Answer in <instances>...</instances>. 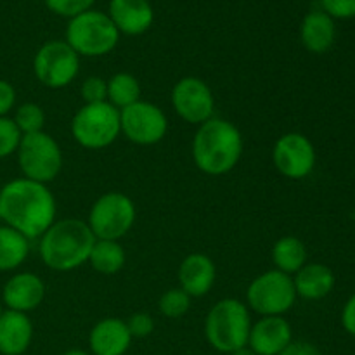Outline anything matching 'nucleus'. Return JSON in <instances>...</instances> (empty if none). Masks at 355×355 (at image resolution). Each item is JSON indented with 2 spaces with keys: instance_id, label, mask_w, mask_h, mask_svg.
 <instances>
[{
  "instance_id": "nucleus-1",
  "label": "nucleus",
  "mask_w": 355,
  "mask_h": 355,
  "mask_svg": "<svg viewBox=\"0 0 355 355\" xmlns=\"http://www.w3.org/2000/svg\"><path fill=\"white\" fill-rule=\"evenodd\" d=\"M55 198L49 186L14 179L0 189V218L26 239H37L55 222Z\"/></svg>"
},
{
  "instance_id": "nucleus-2",
  "label": "nucleus",
  "mask_w": 355,
  "mask_h": 355,
  "mask_svg": "<svg viewBox=\"0 0 355 355\" xmlns=\"http://www.w3.org/2000/svg\"><path fill=\"white\" fill-rule=\"evenodd\" d=\"M245 141L232 121L224 118H210L198 127L193 137L194 165L211 177L225 175L239 163Z\"/></svg>"
},
{
  "instance_id": "nucleus-3",
  "label": "nucleus",
  "mask_w": 355,
  "mask_h": 355,
  "mask_svg": "<svg viewBox=\"0 0 355 355\" xmlns=\"http://www.w3.org/2000/svg\"><path fill=\"white\" fill-rule=\"evenodd\" d=\"M96 243L87 222L78 218L55 220L40 236L38 253L45 267L58 272H68L89 262Z\"/></svg>"
},
{
  "instance_id": "nucleus-4",
  "label": "nucleus",
  "mask_w": 355,
  "mask_h": 355,
  "mask_svg": "<svg viewBox=\"0 0 355 355\" xmlns=\"http://www.w3.org/2000/svg\"><path fill=\"white\" fill-rule=\"evenodd\" d=\"M252 315L246 304L238 298L217 302L205 319V336L214 350L231 355L248 345Z\"/></svg>"
},
{
  "instance_id": "nucleus-5",
  "label": "nucleus",
  "mask_w": 355,
  "mask_h": 355,
  "mask_svg": "<svg viewBox=\"0 0 355 355\" xmlns=\"http://www.w3.org/2000/svg\"><path fill=\"white\" fill-rule=\"evenodd\" d=\"M120 31L106 12L85 10L71 17L66 26V44L83 58H101L114 51Z\"/></svg>"
},
{
  "instance_id": "nucleus-6",
  "label": "nucleus",
  "mask_w": 355,
  "mask_h": 355,
  "mask_svg": "<svg viewBox=\"0 0 355 355\" xmlns=\"http://www.w3.org/2000/svg\"><path fill=\"white\" fill-rule=\"evenodd\" d=\"M75 142L90 151H99L113 144L121 135L120 111L110 103L83 104L71 118Z\"/></svg>"
},
{
  "instance_id": "nucleus-7",
  "label": "nucleus",
  "mask_w": 355,
  "mask_h": 355,
  "mask_svg": "<svg viewBox=\"0 0 355 355\" xmlns=\"http://www.w3.org/2000/svg\"><path fill=\"white\" fill-rule=\"evenodd\" d=\"M16 155L17 165L24 179L45 184V186L58 179L62 170V163H64L61 146L44 130L23 135Z\"/></svg>"
},
{
  "instance_id": "nucleus-8",
  "label": "nucleus",
  "mask_w": 355,
  "mask_h": 355,
  "mask_svg": "<svg viewBox=\"0 0 355 355\" xmlns=\"http://www.w3.org/2000/svg\"><path fill=\"white\" fill-rule=\"evenodd\" d=\"M135 217H137V210L132 198L118 191H111L94 201L87 225L96 239L120 241L132 231Z\"/></svg>"
},
{
  "instance_id": "nucleus-9",
  "label": "nucleus",
  "mask_w": 355,
  "mask_h": 355,
  "mask_svg": "<svg viewBox=\"0 0 355 355\" xmlns=\"http://www.w3.org/2000/svg\"><path fill=\"white\" fill-rule=\"evenodd\" d=\"M293 277L272 269L260 274L246 290V307L262 318L284 315L297 302Z\"/></svg>"
},
{
  "instance_id": "nucleus-10",
  "label": "nucleus",
  "mask_w": 355,
  "mask_h": 355,
  "mask_svg": "<svg viewBox=\"0 0 355 355\" xmlns=\"http://www.w3.org/2000/svg\"><path fill=\"white\" fill-rule=\"evenodd\" d=\"M80 71V55L66 40L45 42L33 58L35 78L47 89H64Z\"/></svg>"
},
{
  "instance_id": "nucleus-11",
  "label": "nucleus",
  "mask_w": 355,
  "mask_h": 355,
  "mask_svg": "<svg viewBox=\"0 0 355 355\" xmlns=\"http://www.w3.org/2000/svg\"><path fill=\"white\" fill-rule=\"evenodd\" d=\"M121 134L137 146H155L168 132V118L163 110L148 101H137L120 111Z\"/></svg>"
},
{
  "instance_id": "nucleus-12",
  "label": "nucleus",
  "mask_w": 355,
  "mask_h": 355,
  "mask_svg": "<svg viewBox=\"0 0 355 355\" xmlns=\"http://www.w3.org/2000/svg\"><path fill=\"white\" fill-rule=\"evenodd\" d=\"M170 103L175 113L187 123L200 127L214 118L215 97L207 82L198 76H184L173 85Z\"/></svg>"
},
{
  "instance_id": "nucleus-13",
  "label": "nucleus",
  "mask_w": 355,
  "mask_h": 355,
  "mask_svg": "<svg viewBox=\"0 0 355 355\" xmlns=\"http://www.w3.org/2000/svg\"><path fill=\"white\" fill-rule=\"evenodd\" d=\"M272 162L277 172L291 180H302L315 166V148L307 135L288 132L281 135L272 149Z\"/></svg>"
},
{
  "instance_id": "nucleus-14",
  "label": "nucleus",
  "mask_w": 355,
  "mask_h": 355,
  "mask_svg": "<svg viewBox=\"0 0 355 355\" xmlns=\"http://www.w3.org/2000/svg\"><path fill=\"white\" fill-rule=\"evenodd\" d=\"M293 342V329L283 315L260 318L252 324L248 347L257 355H279Z\"/></svg>"
},
{
  "instance_id": "nucleus-15",
  "label": "nucleus",
  "mask_w": 355,
  "mask_h": 355,
  "mask_svg": "<svg viewBox=\"0 0 355 355\" xmlns=\"http://www.w3.org/2000/svg\"><path fill=\"white\" fill-rule=\"evenodd\" d=\"M45 298V283L33 272L14 274L2 290V304L7 311L28 314L42 305Z\"/></svg>"
},
{
  "instance_id": "nucleus-16",
  "label": "nucleus",
  "mask_w": 355,
  "mask_h": 355,
  "mask_svg": "<svg viewBox=\"0 0 355 355\" xmlns=\"http://www.w3.org/2000/svg\"><path fill=\"white\" fill-rule=\"evenodd\" d=\"M177 277L180 290L186 291L191 298H200L210 293L214 288L217 281V267L205 253H191L180 262Z\"/></svg>"
},
{
  "instance_id": "nucleus-17",
  "label": "nucleus",
  "mask_w": 355,
  "mask_h": 355,
  "mask_svg": "<svg viewBox=\"0 0 355 355\" xmlns=\"http://www.w3.org/2000/svg\"><path fill=\"white\" fill-rule=\"evenodd\" d=\"M132 340L127 321L118 318L101 319L89 333L90 355H125Z\"/></svg>"
},
{
  "instance_id": "nucleus-18",
  "label": "nucleus",
  "mask_w": 355,
  "mask_h": 355,
  "mask_svg": "<svg viewBox=\"0 0 355 355\" xmlns=\"http://www.w3.org/2000/svg\"><path fill=\"white\" fill-rule=\"evenodd\" d=\"M107 16L120 33L135 37L151 28L155 10L148 0H111Z\"/></svg>"
},
{
  "instance_id": "nucleus-19",
  "label": "nucleus",
  "mask_w": 355,
  "mask_h": 355,
  "mask_svg": "<svg viewBox=\"0 0 355 355\" xmlns=\"http://www.w3.org/2000/svg\"><path fill=\"white\" fill-rule=\"evenodd\" d=\"M33 340V322L28 314L3 311L0 315V354L23 355Z\"/></svg>"
},
{
  "instance_id": "nucleus-20",
  "label": "nucleus",
  "mask_w": 355,
  "mask_h": 355,
  "mask_svg": "<svg viewBox=\"0 0 355 355\" xmlns=\"http://www.w3.org/2000/svg\"><path fill=\"white\" fill-rule=\"evenodd\" d=\"M335 21L324 10H312L304 17L300 38L304 47L312 54H324L335 44Z\"/></svg>"
},
{
  "instance_id": "nucleus-21",
  "label": "nucleus",
  "mask_w": 355,
  "mask_h": 355,
  "mask_svg": "<svg viewBox=\"0 0 355 355\" xmlns=\"http://www.w3.org/2000/svg\"><path fill=\"white\" fill-rule=\"evenodd\" d=\"M297 297L304 300H321L335 288V274L324 263H305L293 276Z\"/></svg>"
},
{
  "instance_id": "nucleus-22",
  "label": "nucleus",
  "mask_w": 355,
  "mask_h": 355,
  "mask_svg": "<svg viewBox=\"0 0 355 355\" xmlns=\"http://www.w3.org/2000/svg\"><path fill=\"white\" fill-rule=\"evenodd\" d=\"M272 262L276 270L288 274H297L307 263V248L304 241L295 236H283L272 246Z\"/></svg>"
},
{
  "instance_id": "nucleus-23",
  "label": "nucleus",
  "mask_w": 355,
  "mask_h": 355,
  "mask_svg": "<svg viewBox=\"0 0 355 355\" xmlns=\"http://www.w3.org/2000/svg\"><path fill=\"white\" fill-rule=\"evenodd\" d=\"M125 262H127V255H125V250L120 241L96 239L92 252H90L89 263L97 274L114 276L123 269Z\"/></svg>"
},
{
  "instance_id": "nucleus-24",
  "label": "nucleus",
  "mask_w": 355,
  "mask_h": 355,
  "mask_svg": "<svg viewBox=\"0 0 355 355\" xmlns=\"http://www.w3.org/2000/svg\"><path fill=\"white\" fill-rule=\"evenodd\" d=\"M30 253V239L9 225H0V272L23 266Z\"/></svg>"
},
{
  "instance_id": "nucleus-25",
  "label": "nucleus",
  "mask_w": 355,
  "mask_h": 355,
  "mask_svg": "<svg viewBox=\"0 0 355 355\" xmlns=\"http://www.w3.org/2000/svg\"><path fill=\"white\" fill-rule=\"evenodd\" d=\"M141 83L130 73L120 71L107 80V103L118 111L141 101Z\"/></svg>"
},
{
  "instance_id": "nucleus-26",
  "label": "nucleus",
  "mask_w": 355,
  "mask_h": 355,
  "mask_svg": "<svg viewBox=\"0 0 355 355\" xmlns=\"http://www.w3.org/2000/svg\"><path fill=\"white\" fill-rule=\"evenodd\" d=\"M12 120L23 135L37 134L45 127V111L37 103H24L17 106Z\"/></svg>"
},
{
  "instance_id": "nucleus-27",
  "label": "nucleus",
  "mask_w": 355,
  "mask_h": 355,
  "mask_svg": "<svg viewBox=\"0 0 355 355\" xmlns=\"http://www.w3.org/2000/svg\"><path fill=\"white\" fill-rule=\"evenodd\" d=\"M191 297L180 288H172L165 291L158 300V311L168 319H179L189 312Z\"/></svg>"
},
{
  "instance_id": "nucleus-28",
  "label": "nucleus",
  "mask_w": 355,
  "mask_h": 355,
  "mask_svg": "<svg viewBox=\"0 0 355 355\" xmlns=\"http://www.w3.org/2000/svg\"><path fill=\"white\" fill-rule=\"evenodd\" d=\"M23 134L16 127L12 118H0V159L14 155L19 148V142Z\"/></svg>"
},
{
  "instance_id": "nucleus-29",
  "label": "nucleus",
  "mask_w": 355,
  "mask_h": 355,
  "mask_svg": "<svg viewBox=\"0 0 355 355\" xmlns=\"http://www.w3.org/2000/svg\"><path fill=\"white\" fill-rule=\"evenodd\" d=\"M80 94L85 104L106 103L107 101V82L101 76H89L83 80Z\"/></svg>"
},
{
  "instance_id": "nucleus-30",
  "label": "nucleus",
  "mask_w": 355,
  "mask_h": 355,
  "mask_svg": "<svg viewBox=\"0 0 355 355\" xmlns=\"http://www.w3.org/2000/svg\"><path fill=\"white\" fill-rule=\"evenodd\" d=\"M94 2L96 0H45L52 12L62 17H69V19L89 10L94 6Z\"/></svg>"
},
{
  "instance_id": "nucleus-31",
  "label": "nucleus",
  "mask_w": 355,
  "mask_h": 355,
  "mask_svg": "<svg viewBox=\"0 0 355 355\" xmlns=\"http://www.w3.org/2000/svg\"><path fill=\"white\" fill-rule=\"evenodd\" d=\"M132 338H146L155 331V319L146 312H135L127 321Z\"/></svg>"
},
{
  "instance_id": "nucleus-32",
  "label": "nucleus",
  "mask_w": 355,
  "mask_h": 355,
  "mask_svg": "<svg viewBox=\"0 0 355 355\" xmlns=\"http://www.w3.org/2000/svg\"><path fill=\"white\" fill-rule=\"evenodd\" d=\"M326 14L338 19L355 17V0H321Z\"/></svg>"
},
{
  "instance_id": "nucleus-33",
  "label": "nucleus",
  "mask_w": 355,
  "mask_h": 355,
  "mask_svg": "<svg viewBox=\"0 0 355 355\" xmlns=\"http://www.w3.org/2000/svg\"><path fill=\"white\" fill-rule=\"evenodd\" d=\"M16 104V90L7 80L0 78V118L7 116Z\"/></svg>"
},
{
  "instance_id": "nucleus-34",
  "label": "nucleus",
  "mask_w": 355,
  "mask_h": 355,
  "mask_svg": "<svg viewBox=\"0 0 355 355\" xmlns=\"http://www.w3.org/2000/svg\"><path fill=\"white\" fill-rule=\"evenodd\" d=\"M279 355H321V352H319L318 347L312 345V343L302 342V340L295 342L293 340V342H291Z\"/></svg>"
},
{
  "instance_id": "nucleus-35",
  "label": "nucleus",
  "mask_w": 355,
  "mask_h": 355,
  "mask_svg": "<svg viewBox=\"0 0 355 355\" xmlns=\"http://www.w3.org/2000/svg\"><path fill=\"white\" fill-rule=\"evenodd\" d=\"M342 324L349 335L355 336V295L349 298L342 311Z\"/></svg>"
},
{
  "instance_id": "nucleus-36",
  "label": "nucleus",
  "mask_w": 355,
  "mask_h": 355,
  "mask_svg": "<svg viewBox=\"0 0 355 355\" xmlns=\"http://www.w3.org/2000/svg\"><path fill=\"white\" fill-rule=\"evenodd\" d=\"M231 355H257V354L253 352V350L250 349L248 345H246V347H243V349H239V350H236V352H232Z\"/></svg>"
},
{
  "instance_id": "nucleus-37",
  "label": "nucleus",
  "mask_w": 355,
  "mask_h": 355,
  "mask_svg": "<svg viewBox=\"0 0 355 355\" xmlns=\"http://www.w3.org/2000/svg\"><path fill=\"white\" fill-rule=\"evenodd\" d=\"M62 355H90V352H85V350H80V349H73L64 352Z\"/></svg>"
},
{
  "instance_id": "nucleus-38",
  "label": "nucleus",
  "mask_w": 355,
  "mask_h": 355,
  "mask_svg": "<svg viewBox=\"0 0 355 355\" xmlns=\"http://www.w3.org/2000/svg\"><path fill=\"white\" fill-rule=\"evenodd\" d=\"M3 314V307H2V304H0V315Z\"/></svg>"
}]
</instances>
